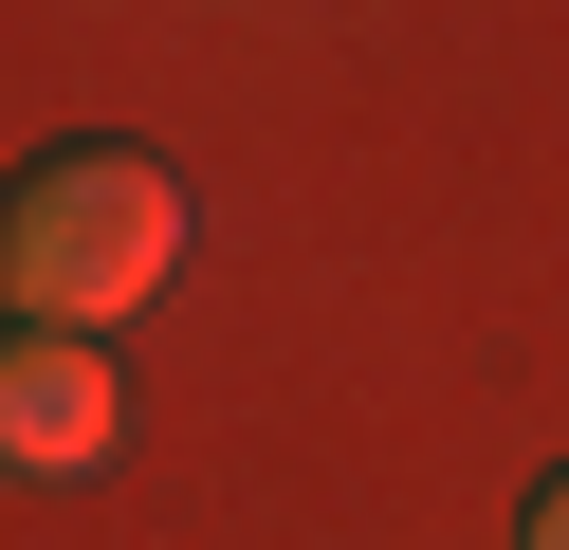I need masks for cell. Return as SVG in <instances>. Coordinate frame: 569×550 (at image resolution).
<instances>
[{
	"mask_svg": "<svg viewBox=\"0 0 569 550\" xmlns=\"http://www.w3.org/2000/svg\"><path fill=\"white\" fill-rule=\"evenodd\" d=\"M166 257H184V166H166V147H56V166H19V202H0V293H19V330L148 312Z\"/></svg>",
	"mask_w": 569,
	"mask_h": 550,
	"instance_id": "cell-1",
	"label": "cell"
},
{
	"mask_svg": "<svg viewBox=\"0 0 569 550\" xmlns=\"http://www.w3.org/2000/svg\"><path fill=\"white\" fill-rule=\"evenodd\" d=\"M111 422H129L111 330H19V349H0V459H19V477H92Z\"/></svg>",
	"mask_w": 569,
	"mask_h": 550,
	"instance_id": "cell-2",
	"label": "cell"
},
{
	"mask_svg": "<svg viewBox=\"0 0 569 550\" xmlns=\"http://www.w3.org/2000/svg\"><path fill=\"white\" fill-rule=\"evenodd\" d=\"M515 550H569V459H551V496H532V532Z\"/></svg>",
	"mask_w": 569,
	"mask_h": 550,
	"instance_id": "cell-3",
	"label": "cell"
}]
</instances>
